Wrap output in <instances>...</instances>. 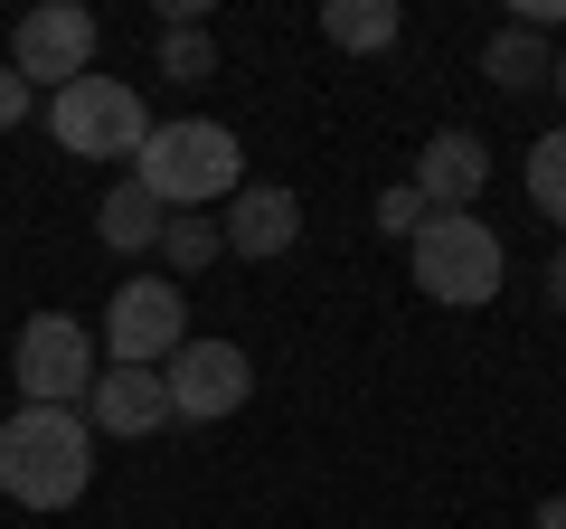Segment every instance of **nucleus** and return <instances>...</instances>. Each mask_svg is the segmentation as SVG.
I'll use <instances>...</instances> for the list:
<instances>
[{
	"mask_svg": "<svg viewBox=\"0 0 566 529\" xmlns=\"http://www.w3.org/2000/svg\"><path fill=\"white\" fill-rule=\"evenodd\" d=\"M95 483V435L76 407H20L0 426V491L20 510H66Z\"/></svg>",
	"mask_w": 566,
	"mask_h": 529,
	"instance_id": "nucleus-1",
	"label": "nucleus"
},
{
	"mask_svg": "<svg viewBox=\"0 0 566 529\" xmlns=\"http://www.w3.org/2000/svg\"><path fill=\"white\" fill-rule=\"evenodd\" d=\"M133 180L161 199V218H189V208H208V199H237L245 162H237V133H227V123L189 114V123H151V143L133 152Z\"/></svg>",
	"mask_w": 566,
	"mask_h": 529,
	"instance_id": "nucleus-2",
	"label": "nucleus"
},
{
	"mask_svg": "<svg viewBox=\"0 0 566 529\" xmlns=\"http://www.w3.org/2000/svg\"><path fill=\"white\" fill-rule=\"evenodd\" d=\"M501 274H510V256H501V237H491L472 208H444V218L416 227V293H424V303L472 312V303L501 293Z\"/></svg>",
	"mask_w": 566,
	"mask_h": 529,
	"instance_id": "nucleus-3",
	"label": "nucleus"
},
{
	"mask_svg": "<svg viewBox=\"0 0 566 529\" xmlns=\"http://www.w3.org/2000/svg\"><path fill=\"white\" fill-rule=\"evenodd\" d=\"M48 123H57V143L85 152V162H133V152L151 143V114H142V95H133L123 76H76V85H57Z\"/></svg>",
	"mask_w": 566,
	"mask_h": 529,
	"instance_id": "nucleus-4",
	"label": "nucleus"
},
{
	"mask_svg": "<svg viewBox=\"0 0 566 529\" xmlns=\"http://www.w3.org/2000/svg\"><path fill=\"white\" fill-rule=\"evenodd\" d=\"M10 378H20L29 407H76L85 387H95V341H85L66 312H39V322H20V341H10Z\"/></svg>",
	"mask_w": 566,
	"mask_h": 529,
	"instance_id": "nucleus-5",
	"label": "nucleus"
},
{
	"mask_svg": "<svg viewBox=\"0 0 566 529\" xmlns=\"http://www.w3.org/2000/svg\"><path fill=\"white\" fill-rule=\"evenodd\" d=\"M10 76H20V85H76V76H95V10H76V0H39V10H20V29H10Z\"/></svg>",
	"mask_w": 566,
	"mask_h": 529,
	"instance_id": "nucleus-6",
	"label": "nucleus"
},
{
	"mask_svg": "<svg viewBox=\"0 0 566 529\" xmlns=\"http://www.w3.org/2000/svg\"><path fill=\"white\" fill-rule=\"evenodd\" d=\"M189 341V303L170 274H133V284L114 293V312H104V350H114V369H151L170 360V350Z\"/></svg>",
	"mask_w": 566,
	"mask_h": 529,
	"instance_id": "nucleus-7",
	"label": "nucleus"
},
{
	"mask_svg": "<svg viewBox=\"0 0 566 529\" xmlns=\"http://www.w3.org/2000/svg\"><path fill=\"white\" fill-rule=\"evenodd\" d=\"M170 416H189V426H218V416L245 407V387H255V369H245L237 341H180L170 350Z\"/></svg>",
	"mask_w": 566,
	"mask_h": 529,
	"instance_id": "nucleus-8",
	"label": "nucleus"
},
{
	"mask_svg": "<svg viewBox=\"0 0 566 529\" xmlns=\"http://www.w3.org/2000/svg\"><path fill=\"white\" fill-rule=\"evenodd\" d=\"M218 237H227V256H283V246L303 237V199L283 180H245L237 199H227V218H218Z\"/></svg>",
	"mask_w": 566,
	"mask_h": 529,
	"instance_id": "nucleus-9",
	"label": "nucleus"
},
{
	"mask_svg": "<svg viewBox=\"0 0 566 529\" xmlns=\"http://www.w3.org/2000/svg\"><path fill=\"white\" fill-rule=\"evenodd\" d=\"M482 180H491V152H482V133H434V143L416 152V199L444 218V208H472L482 199Z\"/></svg>",
	"mask_w": 566,
	"mask_h": 529,
	"instance_id": "nucleus-10",
	"label": "nucleus"
},
{
	"mask_svg": "<svg viewBox=\"0 0 566 529\" xmlns=\"http://www.w3.org/2000/svg\"><path fill=\"white\" fill-rule=\"evenodd\" d=\"M85 397H95V426H104V435H151V426H170L161 369H104Z\"/></svg>",
	"mask_w": 566,
	"mask_h": 529,
	"instance_id": "nucleus-11",
	"label": "nucleus"
},
{
	"mask_svg": "<svg viewBox=\"0 0 566 529\" xmlns=\"http://www.w3.org/2000/svg\"><path fill=\"white\" fill-rule=\"evenodd\" d=\"M397 0H322V39L349 48V58H368V48H397Z\"/></svg>",
	"mask_w": 566,
	"mask_h": 529,
	"instance_id": "nucleus-12",
	"label": "nucleus"
},
{
	"mask_svg": "<svg viewBox=\"0 0 566 529\" xmlns=\"http://www.w3.org/2000/svg\"><path fill=\"white\" fill-rule=\"evenodd\" d=\"M547 66H557V58H547V39H538V29H520V20H510L501 39L482 48V76L501 85V95H528V85H547Z\"/></svg>",
	"mask_w": 566,
	"mask_h": 529,
	"instance_id": "nucleus-13",
	"label": "nucleus"
},
{
	"mask_svg": "<svg viewBox=\"0 0 566 529\" xmlns=\"http://www.w3.org/2000/svg\"><path fill=\"white\" fill-rule=\"evenodd\" d=\"M161 199H151V189L142 180H123L114 199H104V246H114V256H142V246H161Z\"/></svg>",
	"mask_w": 566,
	"mask_h": 529,
	"instance_id": "nucleus-14",
	"label": "nucleus"
},
{
	"mask_svg": "<svg viewBox=\"0 0 566 529\" xmlns=\"http://www.w3.org/2000/svg\"><path fill=\"white\" fill-rule=\"evenodd\" d=\"M161 246H170V284H180V274H199V264H218L227 256V237L208 218H170L161 227Z\"/></svg>",
	"mask_w": 566,
	"mask_h": 529,
	"instance_id": "nucleus-15",
	"label": "nucleus"
},
{
	"mask_svg": "<svg viewBox=\"0 0 566 529\" xmlns=\"http://www.w3.org/2000/svg\"><path fill=\"white\" fill-rule=\"evenodd\" d=\"M161 76H218V48H208V20H180V29H161Z\"/></svg>",
	"mask_w": 566,
	"mask_h": 529,
	"instance_id": "nucleus-16",
	"label": "nucleus"
},
{
	"mask_svg": "<svg viewBox=\"0 0 566 529\" xmlns=\"http://www.w3.org/2000/svg\"><path fill=\"white\" fill-rule=\"evenodd\" d=\"M528 199H538L547 218L566 227V133H547V143L528 152Z\"/></svg>",
	"mask_w": 566,
	"mask_h": 529,
	"instance_id": "nucleus-17",
	"label": "nucleus"
},
{
	"mask_svg": "<svg viewBox=\"0 0 566 529\" xmlns=\"http://www.w3.org/2000/svg\"><path fill=\"white\" fill-rule=\"evenodd\" d=\"M424 218H434V208L416 199V180H397V189H387V199H378V227H387V237H416Z\"/></svg>",
	"mask_w": 566,
	"mask_h": 529,
	"instance_id": "nucleus-18",
	"label": "nucleus"
},
{
	"mask_svg": "<svg viewBox=\"0 0 566 529\" xmlns=\"http://www.w3.org/2000/svg\"><path fill=\"white\" fill-rule=\"evenodd\" d=\"M10 123H29V85L0 66V133H10Z\"/></svg>",
	"mask_w": 566,
	"mask_h": 529,
	"instance_id": "nucleus-19",
	"label": "nucleus"
},
{
	"mask_svg": "<svg viewBox=\"0 0 566 529\" xmlns=\"http://www.w3.org/2000/svg\"><path fill=\"white\" fill-rule=\"evenodd\" d=\"M547 303L566 312V246H557V256H547Z\"/></svg>",
	"mask_w": 566,
	"mask_h": 529,
	"instance_id": "nucleus-20",
	"label": "nucleus"
},
{
	"mask_svg": "<svg viewBox=\"0 0 566 529\" xmlns=\"http://www.w3.org/2000/svg\"><path fill=\"white\" fill-rule=\"evenodd\" d=\"M528 529H566V491H557V501H538V520H528Z\"/></svg>",
	"mask_w": 566,
	"mask_h": 529,
	"instance_id": "nucleus-21",
	"label": "nucleus"
},
{
	"mask_svg": "<svg viewBox=\"0 0 566 529\" xmlns=\"http://www.w3.org/2000/svg\"><path fill=\"white\" fill-rule=\"evenodd\" d=\"M547 85H557V95H566V58H557V66H547Z\"/></svg>",
	"mask_w": 566,
	"mask_h": 529,
	"instance_id": "nucleus-22",
	"label": "nucleus"
}]
</instances>
